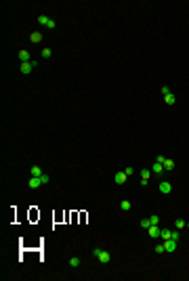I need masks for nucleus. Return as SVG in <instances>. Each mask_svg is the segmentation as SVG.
<instances>
[{
	"label": "nucleus",
	"instance_id": "4468645a",
	"mask_svg": "<svg viewBox=\"0 0 189 281\" xmlns=\"http://www.w3.org/2000/svg\"><path fill=\"white\" fill-rule=\"evenodd\" d=\"M164 101H166L168 105H175V103H176V97L170 92V95H166V97H164Z\"/></svg>",
	"mask_w": 189,
	"mask_h": 281
},
{
	"label": "nucleus",
	"instance_id": "a211bd4d",
	"mask_svg": "<svg viewBox=\"0 0 189 281\" xmlns=\"http://www.w3.org/2000/svg\"><path fill=\"white\" fill-rule=\"evenodd\" d=\"M170 239H175V241H179V239H181V231H179V229H175V231H170Z\"/></svg>",
	"mask_w": 189,
	"mask_h": 281
},
{
	"label": "nucleus",
	"instance_id": "2eb2a0df",
	"mask_svg": "<svg viewBox=\"0 0 189 281\" xmlns=\"http://www.w3.org/2000/svg\"><path fill=\"white\" fill-rule=\"evenodd\" d=\"M139 174H141V181H149V176H151V170H141V172H139Z\"/></svg>",
	"mask_w": 189,
	"mask_h": 281
},
{
	"label": "nucleus",
	"instance_id": "412c9836",
	"mask_svg": "<svg viewBox=\"0 0 189 281\" xmlns=\"http://www.w3.org/2000/svg\"><path fill=\"white\" fill-rule=\"evenodd\" d=\"M139 227H143V229H149V227H151V222H149V218H143V220L139 222Z\"/></svg>",
	"mask_w": 189,
	"mask_h": 281
},
{
	"label": "nucleus",
	"instance_id": "f03ea898",
	"mask_svg": "<svg viewBox=\"0 0 189 281\" xmlns=\"http://www.w3.org/2000/svg\"><path fill=\"white\" fill-rule=\"evenodd\" d=\"M38 23L40 25H44V28H49V29H55V19H50V17H46V15H38Z\"/></svg>",
	"mask_w": 189,
	"mask_h": 281
},
{
	"label": "nucleus",
	"instance_id": "a878e982",
	"mask_svg": "<svg viewBox=\"0 0 189 281\" xmlns=\"http://www.w3.org/2000/svg\"><path fill=\"white\" fill-rule=\"evenodd\" d=\"M160 90H162V95H164V97H166V95H170V88H168V86H162Z\"/></svg>",
	"mask_w": 189,
	"mask_h": 281
},
{
	"label": "nucleus",
	"instance_id": "39448f33",
	"mask_svg": "<svg viewBox=\"0 0 189 281\" xmlns=\"http://www.w3.org/2000/svg\"><path fill=\"white\" fill-rule=\"evenodd\" d=\"M28 187H29V189H38V187H42L40 176H32V178L28 181Z\"/></svg>",
	"mask_w": 189,
	"mask_h": 281
},
{
	"label": "nucleus",
	"instance_id": "20e7f679",
	"mask_svg": "<svg viewBox=\"0 0 189 281\" xmlns=\"http://www.w3.org/2000/svg\"><path fill=\"white\" fill-rule=\"evenodd\" d=\"M147 233H149V237H154V239H160V233H162V229L158 225H151L149 229H147Z\"/></svg>",
	"mask_w": 189,
	"mask_h": 281
},
{
	"label": "nucleus",
	"instance_id": "b1692460",
	"mask_svg": "<svg viewBox=\"0 0 189 281\" xmlns=\"http://www.w3.org/2000/svg\"><path fill=\"white\" fill-rule=\"evenodd\" d=\"M50 55H53V53H50V49H42V59H49Z\"/></svg>",
	"mask_w": 189,
	"mask_h": 281
},
{
	"label": "nucleus",
	"instance_id": "ddd939ff",
	"mask_svg": "<svg viewBox=\"0 0 189 281\" xmlns=\"http://www.w3.org/2000/svg\"><path fill=\"white\" fill-rule=\"evenodd\" d=\"M185 227H187V222H185L183 218H176V220H175V229H179V231H181V229H185Z\"/></svg>",
	"mask_w": 189,
	"mask_h": 281
},
{
	"label": "nucleus",
	"instance_id": "0eeeda50",
	"mask_svg": "<svg viewBox=\"0 0 189 281\" xmlns=\"http://www.w3.org/2000/svg\"><path fill=\"white\" fill-rule=\"evenodd\" d=\"M164 248H166V252H176V241L175 239H166V241H164Z\"/></svg>",
	"mask_w": 189,
	"mask_h": 281
},
{
	"label": "nucleus",
	"instance_id": "4be33fe9",
	"mask_svg": "<svg viewBox=\"0 0 189 281\" xmlns=\"http://www.w3.org/2000/svg\"><path fill=\"white\" fill-rule=\"evenodd\" d=\"M149 222H151V225H160V218H158V214H151V216H149Z\"/></svg>",
	"mask_w": 189,
	"mask_h": 281
},
{
	"label": "nucleus",
	"instance_id": "9b49d317",
	"mask_svg": "<svg viewBox=\"0 0 189 281\" xmlns=\"http://www.w3.org/2000/svg\"><path fill=\"white\" fill-rule=\"evenodd\" d=\"M19 59H21V63H28V61H29V53L25 49H21L19 50Z\"/></svg>",
	"mask_w": 189,
	"mask_h": 281
},
{
	"label": "nucleus",
	"instance_id": "f3484780",
	"mask_svg": "<svg viewBox=\"0 0 189 281\" xmlns=\"http://www.w3.org/2000/svg\"><path fill=\"white\" fill-rule=\"evenodd\" d=\"M120 208H122V210H130V208H133V204H130V202H128V199H122V204H120Z\"/></svg>",
	"mask_w": 189,
	"mask_h": 281
},
{
	"label": "nucleus",
	"instance_id": "6ab92c4d",
	"mask_svg": "<svg viewBox=\"0 0 189 281\" xmlns=\"http://www.w3.org/2000/svg\"><path fill=\"white\" fill-rule=\"evenodd\" d=\"M160 239H170V229H162V233H160Z\"/></svg>",
	"mask_w": 189,
	"mask_h": 281
},
{
	"label": "nucleus",
	"instance_id": "393cba45",
	"mask_svg": "<svg viewBox=\"0 0 189 281\" xmlns=\"http://www.w3.org/2000/svg\"><path fill=\"white\" fill-rule=\"evenodd\" d=\"M40 181H42V185H46V183L50 181V176H49V174H42V176H40Z\"/></svg>",
	"mask_w": 189,
	"mask_h": 281
},
{
	"label": "nucleus",
	"instance_id": "cd10ccee",
	"mask_svg": "<svg viewBox=\"0 0 189 281\" xmlns=\"http://www.w3.org/2000/svg\"><path fill=\"white\" fill-rule=\"evenodd\" d=\"M187 229H189V222H187Z\"/></svg>",
	"mask_w": 189,
	"mask_h": 281
},
{
	"label": "nucleus",
	"instance_id": "aec40b11",
	"mask_svg": "<svg viewBox=\"0 0 189 281\" xmlns=\"http://www.w3.org/2000/svg\"><path fill=\"white\" fill-rule=\"evenodd\" d=\"M80 264H82V260L80 258H70V267L76 268V267H80Z\"/></svg>",
	"mask_w": 189,
	"mask_h": 281
},
{
	"label": "nucleus",
	"instance_id": "7ed1b4c3",
	"mask_svg": "<svg viewBox=\"0 0 189 281\" xmlns=\"http://www.w3.org/2000/svg\"><path fill=\"white\" fill-rule=\"evenodd\" d=\"M158 191H160V193H164V195H168V193L172 191V185L168 183V181H160V185H158Z\"/></svg>",
	"mask_w": 189,
	"mask_h": 281
},
{
	"label": "nucleus",
	"instance_id": "1a4fd4ad",
	"mask_svg": "<svg viewBox=\"0 0 189 281\" xmlns=\"http://www.w3.org/2000/svg\"><path fill=\"white\" fill-rule=\"evenodd\" d=\"M113 181H116V185H124L126 181H128V176H126V172H116Z\"/></svg>",
	"mask_w": 189,
	"mask_h": 281
},
{
	"label": "nucleus",
	"instance_id": "423d86ee",
	"mask_svg": "<svg viewBox=\"0 0 189 281\" xmlns=\"http://www.w3.org/2000/svg\"><path fill=\"white\" fill-rule=\"evenodd\" d=\"M36 67V61H28V63H21V74H32V69Z\"/></svg>",
	"mask_w": 189,
	"mask_h": 281
},
{
	"label": "nucleus",
	"instance_id": "f257e3e1",
	"mask_svg": "<svg viewBox=\"0 0 189 281\" xmlns=\"http://www.w3.org/2000/svg\"><path fill=\"white\" fill-rule=\"evenodd\" d=\"M92 256L101 262V264H107V262H112V254L107 252V250H103V248H99V246H95L92 248Z\"/></svg>",
	"mask_w": 189,
	"mask_h": 281
},
{
	"label": "nucleus",
	"instance_id": "9d476101",
	"mask_svg": "<svg viewBox=\"0 0 189 281\" xmlns=\"http://www.w3.org/2000/svg\"><path fill=\"white\" fill-rule=\"evenodd\" d=\"M29 42H32V44L42 42V34H40V32H32V34H29Z\"/></svg>",
	"mask_w": 189,
	"mask_h": 281
},
{
	"label": "nucleus",
	"instance_id": "6e6552de",
	"mask_svg": "<svg viewBox=\"0 0 189 281\" xmlns=\"http://www.w3.org/2000/svg\"><path fill=\"white\" fill-rule=\"evenodd\" d=\"M166 170H164V164L160 162H154V166H151V174H164Z\"/></svg>",
	"mask_w": 189,
	"mask_h": 281
},
{
	"label": "nucleus",
	"instance_id": "dca6fc26",
	"mask_svg": "<svg viewBox=\"0 0 189 281\" xmlns=\"http://www.w3.org/2000/svg\"><path fill=\"white\" fill-rule=\"evenodd\" d=\"M172 168H175V162H172L170 157H166V160H164V170H172Z\"/></svg>",
	"mask_w": 189,
	"mask_h": 281
},
{
	"label": "nucleus",
	"instance_id": "bb28decb",
	"mask_svg": "<svg viewBox=\"0 0 189 281\" xmlns=\"http://www.w3.org/2000/svg\"><path fill=\"white\" fill-rule=\"evenodd\" d=\"M124 172H126V176H130V174H134V168H133V166H128Z\"/></svg>",
	"mask_w": 189,
	"mask_h": 281
},
{
	"label": "nucleus",
	"instance_id": "5701e85b",
	"mask_svg": "<svg viewBox=\"0 0 189 281\" xmlns=\"http://www.w3.org/2000/svg\"><path fill=\"white\" fill-rule=\"evenodd\" d=\"M155 252H158V254H164V252H166V248H164V241L155 246Z\"/></svg>",
	"mask_w": 189,
	"mask_h": 281
},
{
	"label": "nucleus",
	"instance_id": "f8f14e48",
	"mask_svg": "<svg viewBox=\"0 0 189 281\" xmlns=\"http://www.w3.org/2000/svg\"><path fill=\"white\" fill-rule=\"evenodd\" d=\"M29 174H32V176H42L44 172H42L40 166H32V168H29Z\"/></svg>",
	"mask_w": 189,
	"mask_h": 281
}]
</instances>
